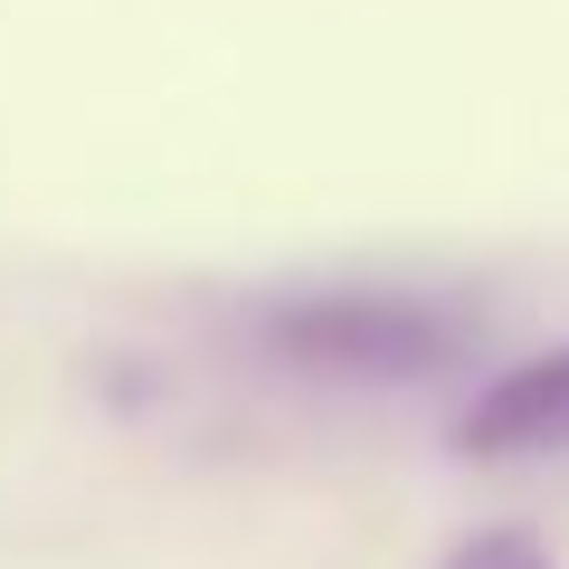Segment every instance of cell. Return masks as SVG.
Instances as JSON below:
<instances>
[{
  "label": "cell",
  "mask_w": 569,
  "mask_h": 569,
  "mask_svg": "<svg viewBox=\"0 0 569 569\" xmlns=\"http://www.w3.org/2000/svg\"><path fill=\"white\" fill-rule=\"evenodd\" d=\"M284 361L305 370H351V380H408V370H437L466 342V313L437 305V295H295V305L266 313Z\"/></svg>",
  "instance_id": "6da1fadb"
},
{
  "label": "cell",
  "mask_w": 569,
  "mask_h": 569,
  "mask_svg": "<svg viewBox=\"0 0 569 569\" xmlns=\"http://www.w3.org/2000/svg\"><path fill=\"white\" fill-rule=\"evenodd\" d=\"M456 447L485 456V466H512V456H569V342L475 389V408L456 418Z\"/></svg>",
  "instance_id": "7a4b0ae2"
},
{
  "label": "cell",
  "mask_w": 569,
  "mask_h": 569,
  "mask_svg": "<svg viewBox=\"0 0 569 569\" xmlns=\"http://www.w3.org/2000/svg\"><path fill=\"white\" fill-rule=\"evenodd\" d=\"M437 569H560V560H550V550L531 541V531L493 522V531H466V541H456V550H447Z\"/></svg>",
  "instance_id": "3957f363"
}]
</instances>
